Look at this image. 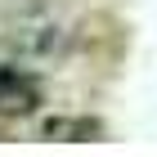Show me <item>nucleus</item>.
Wrapping results in <instances>:
<instances>
[{"label":"nucleus","mask_w":157,"mask_h":157,"mask_svg":"<svg viewBox=\"0 0 157 157\" xmlns=\"http://www.w3.org/2000/svg\"><path fill=\"white\" fill-rule=\"evenodd\" d=\"M40 139L45 144H99L103 139V121L99 117H45L40 121Z\"/></svg>","instance_id":"2"},{"label":"nucleus","mask_w":157,"mask_h":157,"mask_svg":"<svg viewBox=\"0 0 157 157\" xmlns=\"http://www.w3.org/2000/svg\"><path fill=\"white\" fill-rule=\"evenodd\" d=\"M36 108H40V81L18 67H0V117H27Z\"/></svg>","instance_id":"1"}]
</instances>
